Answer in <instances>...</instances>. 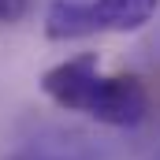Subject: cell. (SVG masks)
<instances>
[{"mask_svg":"<svg viewBox=\"0 0 160 160\" xmlns=\"http://www.w3.org/2000/svg\"><path fill=\"white\" fill-rule=\"evenodd\" d=\"M160 0H52L45 8L48 41H82L93 34H134L153 22Z\"/></svg>","mask_w":160,"mask_h":160,"instance_id":"6da1fadb","label":"cell"},{"mask_svg":"<svg viewBox=\"0 0 160 160\" xmlns=\"http://www.w3.org/2000/svg\"><path fill=\"white\" fill-rule=\"evenodd\" d=\"M82 116L104 123V127H138L149 119V89L138 75H104L101 71Z\"/></svg>","mask_w":160,"mask_h":160,"instance_id":"7a4b0ae2","label":"cell"},{"mask_svg":"<svg viewBox=\"0 0 160 160\" xmlns=\"http://www.w3.org/2000/svg\"><path fill=\"white\" fill-rule=\"evenodd\" d=\"M97 78H101V56L78 52V56L60 60L56 67H48L41 75V93L52 104H60L63 112H86V101H89Z\"/></svg>","mask_w":160,"mask_h":160,"instance_id":"3957f363","label":"cell"},{"mask_svg":"<svg viewBox=\"0 0 160 160\" xmlns=\"http://www.w3.org/2000/svg\"><path fill=\"white\" fill-rule=\"evenodd\" d=\"M11 160H93V153L82 145V138H67V134H48L30 145H22Z\"/></svg>","mask_w":160,"mask_h":160,"instance_id":"277c9868","label":"cell"},{"mask_svg":"<svg viewBox=\"0 0 160 160\" xmlns=\"http://www.w3.org/2000/svg\"><path fill=\"white\" fill-rule=\"evenodd\" d=\"M30 15V0H0V26H15Z\"/></svg>","mask_w":160,"mask_h":160,"instance_id":"5b68a950","label":"cell"},{"mask_svg":"<svg viewBox=\"0 0 160 160\" xmlns=\"http://www.w3.org/2000/svg\"><path fill=\"white\" fill-rule=\"evenodd\" d=\"M153 160H160V149H157V153H153Z\"/></svg>","mask_w":160,"mask_h":160,"instance_id":"8992f818","label":"cell"}]
</instances>
